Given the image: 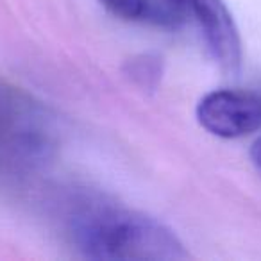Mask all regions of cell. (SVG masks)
I'll list each match as a JSON object with an SVG mask.
<instances>
[{
  "mask_svg": "<svg viewBox=\"0 0 261 261\" xmlns=\"http://www.w3.org/2000/svg\"><path fill=\"white\" fill-rule=\"evenodd\" d=\"M70 236L91 259L172 261L186 256L170 227L140 211L97 204L73 215Z\"/></svg>",
  "mask_w": 261,
  "mask_h": 261,
  "instance_id": "6da1fadb",
  "label": "cell"
},
{
  "mask_svg": "<svg viewBox=\"0 0 261 261\" xmlns=\"http://www.w3.org/2000/svg\"><path fill=\"white\" fill-rule=\"evenodd\" d=\"M199 123L218 138H242L261 129V93L215 90L197 104Z\"/></svg>",
  "mask_w": 261,
  "mask_h": 261,
  "instance_id": "7a4b0ae2",
  "label": "cell"
},
{
  "mask_svg": "<svg viewBox=\"0 0 261 261\" xmlns=\"http://www.w3.org/2000/svg\"><path fill=\"white\" fill-rule=\"evenodd\" d=\"M182 16H192L204 34L207 48L225 73L242 65V38L224 0H167Z\"/></svg>",
  "mask_w": 261,
  "mask_h": 261,
  "instance_id": "3957f363",
  "label": "cell"
},
{
  "mask_svg": "<svg viewBox=\"0 0 261 261\" xmlns=\"http://www.w3.org/2000/svg\"><path fill=\"white\" fill-rule=\"evenodd\" d=\"M111 15L127 22L154 23L161 27H175L185 16L165 0H98Z\"/></svg>",
  "mask_w": 261,
  "mask_h": 261,
  "instance_id": "277c9868",
  "label": "cell"
},
{
  "mask_svg": "<svg viewBox=\"0 0 261 261\" xmlns=\"http://www.w3.org/2000/svg\"><path fill=\"white\" fill-rule=\"evenodd\" d=\"M161 59L154 56H140L129 61V75L147 90H154L161 77Z\"/></svg>",
  "mask_w": 261,
  "mask_h": 261,
  "instance_id": "5b68a950",
  "label": "cell"
},
{
  "mask_svg": "<svg viewBox=\"0 0 261 261\" xmlns=\"http://www.w3.org/2000/svg\"><path fill=\"white\" fill-rule=\"evenodd\" d=\"M250 161H252L254 168L261 174V136L250 147Z\"/></svg>",
  "mask_w": 261,
  "mask_h": 261,
  "instance_id": "8992f818",
  "label": "cell"
}]
</instances>
